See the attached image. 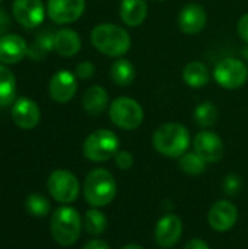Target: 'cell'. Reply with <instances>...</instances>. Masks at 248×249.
<instances>
[{
  "label": "cell",
  "mask_w": 248,
  "mask_h": 249,
  "mask_svg": "<svg viewBox=\"0 0 248 249\" xmlns=\"http://www.w3.org/2000/svg\"><path fill=\"white\" fill-rule=\"evenodd\" d=\"M184 249H210V248H209V245H208L205 241H202V239H199V238H194V239H190V241L186 244Z\"/></svg>",
  "instance_id": "33"
},
{
  "label": "cell",
  "mask_w": 248,
  "mask_h": 249,
  "mask_svg": "<svg viewBox=\"0 0 248 249\" xmlns=\"http://www.w3.org/2000/svg\"><path fill=\"white\" fill-rule=\"evenodd\" d=\"M237 29H238V35H240V38H241L243 41H246V42L248 44V13L243 15V16L240 18Z\"/></svg>",
  "instance_id": "32"
},
{
  "label": "cell",
  "mask_w": 248,
  "mask_h": 249,
  "mask_svg": "<svg viewBox=\"0 0 248 249\" xmlns=\"http://www.w3.org/2000/svg\"><path fill=\"white\" fill-rule=\"evenodd\" d=\"M114 160L115 165L123 171H127L133 166V155L127 150H118L114 156Z\"/></svg>",
  "instance_id": "29"
},
{
  "label": "cell",
  "mask_w": 248,
  "mask_h": 249,
  "mask_svg": "<svg viewBox=\"0 0 248 249\" xmlns=\"http://www.w3.org/2000/svg\"><path fill=\"white\" fill-rule=\"evenodd\" d=\"M47 188L51 194V197L61 203V204H70L73 203L80 191V185L77 178L66 169H57L54 171L47 181Z\"/></svg>",
  "instance_id": "8"
},
{
  "label": "cell",
  "mask_w": 248,
  "mask_h": 249,
  "mask_svg": "<svg viewBox=\"0 0 248 249\" xmlns=\"http://www.w3.org/2000/svg\"><path fill=\"white\" fill-rule=\"evenodd\" d=\"M110 76L111 80L118 85V86H129L130 83H133L134 77H136V70L132 61H129L127 58H117L110 70Z\"/></svg>",
  "instance_id": "22"
},
{
  "label": "cell",
  "mask_w": 248,
  "mask_h": 249,
  "mask_svg": "<svg viewBox=\"0 0 248 249\" xmlns=\"http://www.w3.org/2000/svg\"><path fill=\"white\" fill-rule=\"evenodd\" d=\"M85 229L88 233L94 236L102 235L107 229V219L104 213L96 210V207L92 210H88L85 214Z\"/></svg>",
  "instance_id": "27"
},
{
  "label": "cell",
  "mask_w": 248,
  "mask_h": 249,
  "mask_svg": "<svg viewBox=\"0 0 248 249\" xmlns=\"http://www.w3.org/2000/svg\"><path fill=\"white\" fill-rule=\"evenodd\" d=\"M243 55H244V57H246V58L248 60V47L246 48V50H244V51H243Z\"/></svg>",
  "instance_id": "37"
},
{
  "label": "cell",
  "mask_w": 248,
  "mask_h": 249,
  "mask_svg": "<svg viewBox=\"0 0 248 249\" xmlns=\"http://www.w3.org/2000/svg\"><path fill=\"white\" fill-rule=\"evenodd\" d=\"M28 54L26 41L16 35L7 34L0 38V63L16 64Z\"/></svg>",
  "instance_id": "17"
},
{
  "label": "cell",
  "mask_w": 248,
  "mask_h": 249,
  "mask_svg": "<svg viewBox=\"0 0 248 249\" xmlns=\"http://www.w3.org/2000/svg\"><path fill=\"white\" fill-rule=\"evenodd\" d=\"M183 235V222L175 214L162 216L155 226V239L161 248H172Z\"/></svg>",
  "instance_id": "14"
},
{
  "label": "cell",
  "mask_w": 248,
  "mask_h": 249,
  "mask_svg": "<svg viewBox=\"0 0 248 249\" xmlns=\"http://www.w3.org/2000/svg\"><path fill=\"white\" fill-rule=\"evenodd\" d=\"M54 35L56 34L48 31V29L44 31V32H39L35 36L32 45L28 47V54L26 55L29 58H32V60H42L44 55L54 48Z\"/></svg>",
  "instance_id": "24"
},
{
  "label": "cell",
  "mask_w": 248,
  "mask_h": 249,
  "mask_svg": "<svg viewBox=\"0 0 248 249\" xmlns=\"http://www.w3.org/2000/svg\"><path fill=\"white\" fill-rule=\"evenodd\" d=\"M91 42L99 53L120 58L129 53L132 47V38L129 32L114 23H99L91 32Z\"/></svg>",
  "instance_id": "1"
},
{
  "label": "cell",
  "mask_w": 248,
  "mask_h": 249,
  "mask_svg": "<svg viewBox=\"0 0 248 249\" xmlns=\"http://www.w3.org/2000/svg\"><path fill=\"white\" fill-rule=\"evenodd\" d=\"M178 165H180V169L187 175H200L205 172L208 162L203 158H200L196 152H189V153L186 152L180 158Z\"/></svg>",
  "instance_id": "26"
},
{
  "label": "cell",
  "mask_w": 248,
  "mask_h": 249,
  "mask_svg": "<svg viewBox=\"0 0 248 249\" xmlns=\"http://www.w3.org/2000/svg\"><path fill=\"white\" fill-rule=\"evenodd\" d=\"M82 42L76 31L64 28L54 35V50L63 57H73L80 51Z\"/></svg>",
  "instance_id": "20"
},
{
  "label": "cell",
  "mask_w": 248,
  "mask_h": 249,
  "mask_svg": "<svg viewBox=\"0 0 248 249\" xmlns=\"http://www.w3.org/2000/svg\"><path fill=\"white\" fill-rule=\"evenodd\" d=\"M155 150L167 158H181L190 146V131L180 123H167L152 136Z\"/></svg>",
  "instance_id": "2"
},
{
  "label": "cell",
  "mask_w": 248,
  "mask_h": 249,
  "mask_svg": "<svg viewBox=\"0 0 248 249\" xmlns=\"http://www.w3.org/2000/svg\"><path fill=\"white\" fill-rule=\"evenodd\" d=\"M95 73V66L91 61H82L76 67V76L79 79H91Z\"/></svg>",
  "instance_id": "31"
},
{
  "label": "cell",
  "mask_w": 248,
  "mask_h": 249,
  "mask_svg": "<svg viewBox=\"0 0 248 249\" xmlns=\"http://www.w3.org/2000/svg\"><path fill=\"white\" fill-rule=\"evenodd\" d=\"M213 79L224 89H238L248 80L247 64L238 58H224L213 69Z\"/></svg>",
  "instance_id": "7"
},
{
  "label": "cell",
  "mask_w": 248,
  "mask_h": 249,
  "mask_svg": "<svg viewBox=\"0 0 248 249\" xmlns=\"http://www.w3.org/2000/svg\"><path fill=\"white\" fill-rule=\"evenodd\" d=\"M15 19L25 28H37L45 18L42 0H15L12 6Z\"/></svg>",
  "instance_id": "11"
},
{
  "label": "cell",
  "mask_w": 248,
  "mask_h": 249,
  "mask_svg": "<svg viewBox=\"0 0 248 249\" xmlns=\"http://www.w3.org/2000/svg\"><path fill=\"white\" fill-rule=\"evenodd\" d=\"M16 96V79L13 73L0 64V107L10 105Z\"/></svg>",
  "instance_id": "23"
},
{
  "label": "cell",
  "mask_w": 248,
  "mask_h": 249,
  "mask_svg": "<svg viewBox=\"0 0 248 249\" xmlns=\"http://www.w3.org/2000/svg\"><path fill=\"white\" fill-rule=\"evenodd\" d=\"M76 90H77V82H76V76L72 71L60 70L56 74H53L48 85V92L53 101L58 104H66L75 96Z\"/></svg>",
  "instance_id": "15"
},
{
  "label": "cell",
  "mask_w": 248,
  "mask_h": 249,
  "mask_svg": "<svg viewBox=\"0 0 248 249\" xmlns=\"http://www.w3.org/2000/svg\"><path fill=\"white\" fill-rule=\"evenodd\" d=\"M0 3H1V0H0Z\"/></svg>",
  "instance_id": "39"
},
{
  "label": "cell",
  "mask_w": 248,
  "mask_h": 249,
  "mask_svg": "<svg viewBox=\"0 0 248 249\" xmlns=\"http://www.w3.org/2000/svg\"><path fill=\"white\" fill-rule=\"evenodd\" d=\"M110 120L121 130H136L142 125L145 112L142 105L129 96H120L108 108Z\"/></svg>",
  "instance_id": "6"
},
{
  "label": "cell",
  "mask_w": 248,
  "mask_h": 249,
  "mask_svg": "<svg viewBox=\"0 0 248 249\" xmlns=\"http://www.w3.org/2000/svg\"><path fill=\"white\" fill-rule=\"evenodd\" d=\"M25 207L34 217H44L50 213V201L41 194H31L25 201Z\"/></svg>",
  "instance_id": "28"
},
{
  "label": "cell",
  "mask_w": 248,
  "mask_h": 249,
  "mask_svg": "<svg viewBox=\"0 0 248 249\" xmlns=\"http://www.w3.org/2000/svg\"><path fill=\"white\" fill-rule=\"evenodd\" d=\"M85 0H48L47 13L50 19L58 25L77 20L85 12Z\"/></svg>",
  "instance_id": "10"
},
{
  "label": "cell",
  "mask_w": 248,
  "mask_h": 249,
  "mask_svg": "<svg viewBox=\"0 0 248 249\" xmlns=\"http://www.w3.org/2000/svg\"><path fill=\"white\" fill-rule=\"evenodd\" d=\"M218 117H219V111H218L216 105L209 101L199 104L194 109V121L197 125H200L203 128H209V127L215 125L218 121Z\"/></svg>",
  "instance_id": "25"
},
{
  "label": "cell",
  "mask_w": 248,
  "mask_h": 249,
  "mask_svg": "<svg viewBox=\"0 0 248 249\" xmlns=\"http://www.w3.org/2000/svg\"><path fill=\"white\" fill-rule=\"evenodd\" d=\"M82 107L92 117L101 115L108 107V93H107V90L102 86H98V85H94V86L88 88L85 90V93H83V98H82Z\"/></svg>",
  "instance_id": "19"
},
{
  "label": "cell",
  "mask_w": 248,
  "mask_h": 249,
  "mask_svg": "<svg viewBox=\"0 0 248 249\" xmlns=\"http://www.w3.org/2000/svg\"><path fill=\"white\" fill-rule=\"evenodd\" d=\"M53 239L61 247L73 245L82 232V219L72 207H60L54 212L50 222Z\"/></svg>",
  "instance_id": "4"
},
{
  "label": "cell",
  "mask_w": 248,
  "mask_h": 249,
  "mask_svg": "<svg viewBox=\"0 0 248 249\" xmlns=\"http://www.w3.org/2000/svg\"><path fill=\"white\" fill-rule=\"evenodd\" d=\"M117 194V182L111 172L98 168L91 171L83 184V196L92 207H104L110 204Z\"/></svg>",
  "instance_id": "3"
},
{
  "label": "cell",
  "mask_w": 248,
  "mask_h": 249,
  "mask_svg": "<svg viewBox=\"0 0 248 249\" xmlns=\"http://www.w3.org/2000/svg\"><path fill=\"white\" fill-rule=\"evenodd\" d=\"M155 1H167V0H155Z\"/></svg>",
  "instance_id": "38"
},
{
  "label": "cell",
  "mask_w": 248,
  "mask_h": 249,
  "mask_svg": "<svg viewBox=\"0 0 248 249\" xmlns=\"http://www.w3.org/2000/svg\"><path fill=\"white\" fill-rule=\"evenodd\" d=\"M177 23L181 32L186 35H197L205 29L208 23V13L203 6L197 3H189L180 10Z\"/></svg>",
  "instance_id": "12"
},
{
  "label": "cell",
  "mask_w": 248,
  "mask_h": 249,
  "mask_svg": "<svg viewBox=\"0 0 248 249\" xmlns=\"http://www.w3.org/2000/svg\"><path fill=\"white\" fill-rule=\"evenodd\" d=\"M9 23H10V20H9L7 13H6L3 9H0V38H1L3 35H6L4 32H6L7 28H9Z\"/></svg>",
  "instance_id": "35"
},
{
  "label": "cell",
  "mask_w": 248,
  "mask_h": 249,
  "mask_svg": "<svg viewBox=\"0 0 248 249\" xmlns=\"http://www.w3.org/2000/svg\"><path fill=\"white\" fill-rule=\"evenodd\" d=\"M121 249H145V248H142V247H139V245H126V247H123Z\"/></svg>",
  "instance_id": "36"
},
{
  "label": "cell",
  "mask_w": 248,
  "mask_h": 249,
  "mask_svg": "<svg viewBox=\"0 0 248 249\" xmlns=\"http://www.w3.org/2000/svg\"><path fill=\"white\" fill-rule=\"evenodd\" d=\"M193 146H194V152L200 158H203L208 163L219 162L225 153V146H224L222 139L216 133L209 131V130H203L197 133L194 137Z\"/></svg>",
  "instance_id": "9"
},
{
  "label": "cell",
  "mask_w": 248,
  "mask_h": 249,
  "mask_svg": "<svg viewBox=\"0 0 248 249\" xmlns=\"http://www.w3.org/2000/svg\"><path fill=\"white\" fill-rule=\"evenodd\" d=\"M183 80L190 88H203L210 80V70L202 61H191L183 69Z\"/></svg>",
  "instance_id": "21"
},
{
  "label": "cell",
  "mask_w": 248,
  "mask_h": 249,
  "mask_svg": "<svg viewBox=\"0 0 248 249\" xmlns=\"http://www.w3.org/2000/svg\"><path fill=\"white\" fill-rule=\"evenodd\" d=\"M148 16L146 0H121L120 3V18L127 26L136 28L145 22Z\"/></svg>",
  "instance_id": "18"
},
{
  "label": "cell",
  "mask_w": 248,
  "mask_h": 249,
  "mask_svg": "<svg viewBox=\"0 0 248 249\" xmlns=\"http://www.w3.org/2000/svg\"><path fill=\"white\" fill-rule=\"evenodd\" d=\"M238 219V210L235 204L228 200L216 201L208 214V222L210 228L216 232H228L234 228Z\"/></svg>",
  "instance_id": "13"
},
{
  "label": "cell",
  "mask_w": 248,
  "mask_h": 249,
  "mask_svg": "<svg viewBox=\"0 0 248 249\" xmlns=\"http://www.w3.org/2000/svg\"><path fill=\"white\" fill-rule=\"evenodd\" d=\"M120 149V139L111 130L101 128L91 133L83 142V155L92 162H105L115 156Z\"/></svg>",
  "instance_id": "5"
},
{
  "label": "cell",
  "mask_w": 248,
  "mask_h": 249,
  "mask_svg": "<svg viewBox=\"0 0 248 249\" xmlns=\"http://www.w3.org/2000/svg\"><path fill=\"white\" fill-rule=\"evenodd\" d=\"M82 249H111V248H110V245H108L107 242H104V241H101V239H92V241L86 242V244H85V247H83Z\"/></svg>",
  "instance_id": "34"
},
{
  "label": "cell",
  "mask_w": 248,
  "mask_h": 249,
  "mask_svg": "<svg viewBox=\"0 0 248 249\" xmlns=\"http://www.w3.org/2000/svg\"><path fill=\"white\" fill-rule=\"evenodd\" d=\"M12 118L13 123L23 130H31L38 125L41 118V111L29 98H19L13 102L12 107Z\"/></svg>",
  "instance_id": "16"
},
{
  "label": "cell",
  "mask_w": 248,
  "mask_h": 249,
  "mask_svg": "<svg viewBox=\"0 0 248 249\" xmlns=\"http://www.w3.org/2000/svg\"><path fill=\"white\" fill-rule=\"evenodd\" d=\"M224 188H225L227 194L235 196L240 191V188H241V179H240V177H237L234 174L232 175H228L225 178V181H224Z\"/></svg>",
  "instance_id": "30"
}]
</instances>
